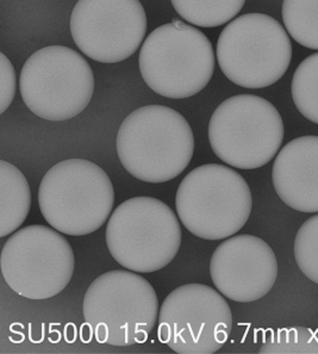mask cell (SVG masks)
Masks as SVG:
<instances>
[{
    "mask_svg": "<svg viewBox=\"0 0 318 354\" xmlns=\"http://www.w3.org/2000/svg\"><path fill=\"white\" fill-rule=\"evenodd\" d=\"M116 149L123 167L133 178L151 184L171 182L194 158V131L174 109L146 105L123 121Z\"/></svg>",
    "mask_w": 318,
    "mask_h": 354,
    "instance_id": "1",
    "label": "cell"
},
{
    "mask_svg": "<svg viewBox=\"0 0 318 354\" xmlns=\"http://www.w3.org/2000/svg\"><path fill=\"white\" fill-rule=\"evenodd\" d=\"M115 189L108 173L85 159L54 165L42 178L39 210L48 225L71 236H84L102 228L111 216Z\"/></svg>",
    "mask_w": 318,
    "mask_h": 354,
    "instance_id": "2",
    "label": "cell"
},
{
    "mask_svg": "<svg viewBox=\"0 0 318 354\" xmlns=\"http://www.w3.org/2000/svg\"><path fill=\"white\" fill-rule=\"evenodd\" d=\"M248 183L230 166L202 165L186 176L176 194L179 220L189 233L217 241L236 235L250 220Z\"/></svg>",
    "mask_w": 318,
    "mask_h": 354,
    "instance_id": "3",
    "label": "cell"
},
{
    "mask_svg": "<svg viewBox=\"0 0 318 354\" xmlns=\"http://www.w3.org/2000/svg\"><path fill=\"white\" fill-rule=\"evenodd\" d=\"M82 311L97 342L124 347L148 340L159 319V299L138 272L113 270L91 283Z\"/></svg>",
    "mask_w": 318,
    "mask_h": 354,
    "instance_id": "4",
    "label": "cell"
},
{
    "mask_svg": "<svg viewBox=\"0 0 318 354\" xmlns=\"http://www.w3.org/2000/svg\"><path fill=\"white\" fill-rule=\"evenodd\" d=\"M143 80L158 95L185 100L203 91L215 72V52L207 35L181 21L156 28L138 57Z\"/></svg>",
    "mask_w": 318,
    "mask_h": 354,
    "instance_id": "5",
    "label": "cell"
},
{
    "mask_svg": "<svg viewBox=\"0 0 318 354\" xmlns=\"http://www.w3.org/2000/svg\"><path fill=\"white\" fill-rule=\"evenodd\" d=\"M180 221L154 197L127 199L112 212L106 245L121 266L138 273L160 271L172 263L181 246Z\"/></svg>",
    "mask_w": 318,
    "mask_h": 354,
    "instance_id": "6",
    "label": "cell"
},
{
    "mask_svg": "<svg viewBox=\"0 0 318 354\" xmlns=\"http://www.w3.org/2000/svg\"><path fill=\"white\" fill-rule=\"evenodd\" d=\"M215 156L238 169L271 162L284 141V122L274 105L260 95H237L216 108L209 123Z\"/></svg>",
    "mask_w": 318,
    "mask_h": 354,
    "instance_id": "7",
    "label": "cell"
},
{
    "mask_svg": "<svg viewBox=\"0 0 318 354\" xmlns=\"http://www.w3.org/2000/svg\"><path fill=\"white\" fill-rule=\"evenodd\" d=\"M217 60L224 75L237 86L265 88L288 72L292 44L274 18L245 13L232 19L221 32Z\"/></svg>",
    "mask_w": 318,
    "mask_h": 354,
    "instance_id": "8",
    "label": "cell"
},
{
    "mask_svg": "<svg viewBox=\"0 0 318 354\" xmlns=\"http://www.w3.org/2000/svg\"><path fill=\"white\" fill-rule=\"evenodd\" d=\"M23 102L47 121H68L88 106L95 75L88 62L73 49L50 46L34 53L19 78Z\"/></svg>",
    "mask_w": 318,
    "mask_h": 354,
    "instance_id": "9",
    "label": "cell"
},
{
    "mask_svg": "<svg viewBox=\"0 0 318 354\" xmlns=\"http://www.w3.org/2000/svg\"><path fill=\"white\" fill-rule=\"evenodd\" d=\"M0 268L6 284L28 299H48L68 286L73 248L62 233L44 225L18 229L3 247Z\"/></svg>",
    "mask_w": 318,
    "mask_h": 354,
    "instance_id": "10",
    "label": "cell"
},
{
    "mask_svg": "<svg viewBox=\"0 0 318 354\" xmlns=\"http://www.w3.org/2000/svg\"><path fill=\"white\" fill-rule=\"evenodd\" d=\"M158 337L176 353H216L228 342L232 309L218 290L185 284L173 290L160 308Z\"/></svg>",
    "mask_w": 318,
    "mask_h": 354,
    "instance_id": "11",
    "label": "cell"
},
{
    "mask_svg": "<svg viewBox=\"0 0 318 354\" xmlns=\"http://www.w3.org/2000/svg\"><path fill=\"white\" fill-rule=\"evenodd\" d=\"M146 32L147 15L140 0H77L71 16L77 47L102 64L133 57Z\"/></svg>",
    "mask_w": 318,
    "mask_h": 354,
    "instance_id": "12",
    "label": "cell"
},
{
    "mask_svg": "<svg viewBox=\"0 0 318 354\" xmlns=\"http://www.w3.org/2000/svg\"><path fill=\"white\" fill-rule=\"evenodd\" d=\"M278 271V260L271 246L250 234L224 240L210 260L214 286L234 302H255L265 297L274 286Z\"/></svg>",
    "mask_w": 318,
    "mask_h": 354,
    "instance_id": "13",
    "label": "cell"
},
{
    "mask_svg": "<svg viewBox=\"0 0 318 354\" xmlns=\"http://www.w3.org/2000/svg\"><path fill=\"white\" fill-rule=\"evenodd\" d=\"M275 192L288 207L318 212V136L293 138L280 149L272 167Z\"/></svg>",
    "mask_w": 318,
    "mask_h": 354,
    "instance_id": "14",
    "label": "cell"
},
{
    "mask_svg": "<svg viewBox=\"0 0 318 354\" xmlns=\"http://www.w3.org/2000/svg\"><path fill=\"white\" fill-rule=\"evenodd\" d=\"M31 190L21 169L0 160V238L17 232L29 215Z\"/></svg>",
    "mask_w": 318,
    "mask_h": 354,
    "instance_id": "15",
    "label": "cell"
},
{
    "mask_svg": "<svg viewBox=\"0 0 318 354\" xmlns=\"http://www.w3.org/2000/svg\"><path fill=\"white\" fill-rule=\"evenodd\" d=\"M181 18L202 28H217L230 22L245 0H171Z\"/></svg>",
    "mask_w": 318,
    "mask_h": 354,
    "instance_id": "16",
    "label": "cell"
},
{
    "mask_svg": "<svg viewBox=\"0 0 318 354\" xmlns=\"http://www.w3.org/2000/svg\"><path fill=\"white\" fill-rule=\"evenodd\" d=\"M283 21L294 41L318 50V0H284Z\"/></svg>",
    "mask_w": 318,
    "mask_h": 354,
    "instance_id": "17",
    "label": "cell"
},
{
    "mask_svg": "<svg viewBox=\"0 0 318 354\" xmlns=\"http://www.w3.org/2000/svg\"><path fill=\"white\" fill-rule=\"evenodd\" d=\"M291 93L298 111L318 124V53L304 59L297 67Z\"/></svg>",
    "mask_w": 318,
    "mask_h": 354,
    "instance_id": "18",
    "label": "cell"
},
{
    "mask_svg": "<svg viewBox=\"0 0 318 354\" xmlns=\"http://www.w3.org/2000/svg\"><path fill=\"white\" fill-rule=\"evenodd\" d=\"M259 353H318V332L306 327L268 330Z\"/></svg>",
    "mask_w": 318,
    "mask_h": 354,
    "instance_id": "19",
    "label": "cell"
},
{
    "mask_svg": "<svg viewBox=\"0 0 318 354\" xmlns=\"http://www.w3.org/2000/svg\"><path fill=\"white\" fill-rule=\"evenodd\" d=\"M293 250L297 265L303 274L318 284V212L298 229Z\"/></svg>",
    "mask_w": 318,
    "mask_h": 354,
    "instance_id": "20",
    "label": "cell"
},
{
    "mask_svg": "<svg viewBox=\"0 0 318 354\" xmlns=\"http://www.w3.org/2000/svg\"><path fill=\"white\" fill-rule=\"evenodd\" d=\"M1 59V100H0V113H4L15 98L16 93V73L12 64L5 54H0Z\"/></svg>",
    "mask_w": 318,
    "mask_h": 354,
    "instance_id": "21",
    "label": "cell"
},
{
    "mask_svg": "<svg viewBox=\"0 0 318 354\" xmlns=\"http://www.w3.org/2000/svg\"><path fill=\"white\" fill-rule=\"evenodd\" d=\"M93 337H95V333H93V330L91 328L90 324L85 322V324L82 327V342H86V344H88Z\"/></svg>",
    "mask_w": 318,
    "mask_h": 354,
    "instance_id": "22",
    "label": "cell"
},
{
    "mask_svg": "<svg viewBox=\"0 0 318 354\" xmlns=\"http://www.w3.org/2000/svg\"><path fill=\"white\" fill-rule=\"evenodd\" d=\"M66 340L68 342H75V339H77V329L74 327V324H69L67 327H66Z\"/></svg>",
    "mask_w": 318,
    "mask_h": 354,
    "instance_id": "23",
    "label": "cell"
}]
</instances>
